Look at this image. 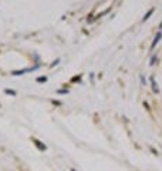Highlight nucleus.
I'll return each instance as SVG.
<instances>
[{"mask_svg": "<svg viewBox=\"0 0 162 171\" xmlns=\"http://www.w3.org/2000/svg\"><path fill=\"white\" fill-rule=\"evenodd\" d=\"M40 67V64H36V66L33 67H27V69H21V70H13L12 71V76H23V74H26V73H32L34 70H37Z\"/></svg>", "mask_w": 162, "mask_h": 171, "instance_id": "obj_1", "label": "nucleus"}, {"mask_svg": "<svg viewBox=\"0 0 162 171\" xmlns=\"http://www.w3.org/2000/svg\"><path fill=\"white\" fill-rule=\"evenodd\" d=\"M161 39H162V32L159 30V32L155 34V37H154V40H152V43H151V47H149V49H151V52H152V50L156 47V44L159 43V40H161Z\"/></svg>", "mask_w": 162, "mask_h": 171, "instance_id": "obj_2", "label": "nucleus"}, {"mask_svg": "<svg viewBox=\"0 0 162 171\" xmlns=\"http://www.w3.org/2000/svg\"><path fill=\"white\" fill-rule=\"evenodd\" d=\"M33 143H34V145L39 148L40 151H45L47 150V145L43 143V141H40V140H37V138H33Z\"/></svg>", "mask_w": 162, "mask_h": 171, "instance_id": "obj_3", "label": "nucleus"}, {"mask_svg": "<svg viewBox=\"0 0 162 171\" xmlns=\"http://www.w3.org/2000/svg\"><path fill=\"white\" fill-rule=\"evenodd\" d=\"M151 88H152V91L155 93V94H159V87H158V83H156L155 77H151Z\"/></svg>", "mask_w": 162, "mask_h": 171, "instance_id": "obj_4", "label": "nucleus"}, {"mask_svg": "<svg viewBox=\"0 0 162 171\" xmlns=\"http://www.w3.org/2000/svg\"><path fill=\"white\" fill-rule=\"evenodd\" d=\"M154 12H155V9H154V7H152V9H149L148 12H147V14H145V16L142 17V21H147V20H148L149 17H151V14L154 13Z\"/></svg>", "mask_w": 162, "mask_h": 171, "instance_id": "obj_5", "label": "nucleus"}, {"mask_svg": "<svg viewBox=\"0 0 162 171\" xmlns=\"http://www.w3.org/2000/svg\"><path fill=\"white\" fill-rule=\"evenodd\" d=\"M156 63H158V56H152V57H151V61H149V66H154Z\"/></svg>", "mask_w": 162, "mask_h": 171, "instance_id": "obj_6", "label": "nucleus"}, {"mask_svg": "<svg viewBox=\"0 0 162 171\" xmlns=\"http://www.w3.org/2000/svg\"><path fill=\"white\" fill-rule=\"evenodd\" d=\"M4 93H6V94H9V96H16V94H17V93L14 91V90H10V88H6V90H4Z\"/></svg>", "mask_w": 162, "mask_h": 171, "instance_id": "obj_7", "label": "nucleus"}, {"mask_svg": "<svg viewBox=\"0 0 162 171\" xmlns=\"http://www.w3.org/2000/svg\"><path fill=\"white\" fill-rule=\"evenodd\" d=\"M36 81H37V83H45V81H47V77H37Z\"/></svg>", "mask_w": 162, "mask_h": 171, "instance_id": "obj_8", "label": "nucleus"}, {"mask_svg": "<svg viewBox=\"0 0 162 171\" xmlns=\"http://www.w3.org/2000/svg\"><path fill=\"white\" fill-rule=\"evenodd\" d=\"M57 93L59 94H68V90L67 88H60V90H57Z\"/></svg>", "mask_w": 162, "mask_h": 171, "instance_id": "obj_9", "label": "nucleus"}, {"mask_svg": "<svg viewBox=\"0 0 162 171\" xmlns=\"http://www.w3.org/2000/svg\"><path fill=\"white\" fill-rule=\"evenodd\" d=\"M59 63H60V59H56V60H54V61H53V63H51V64H50V67H51V69H53V67H56V66H57Z\"/></svg>", "mask_w": 162, "mask_h": 171, "instance_id": "obj_10", "label": "nucleus"}, {"mask_svg": "<svg viewBox=\"0 0 162 171\" xmlns=\"http://www.w3.org/2000/svg\"><path fill=\"white\" fill-rule=\"evenodd\" d=\"M141 83H142L144 86H147V81H145V77H144V76H141Z\"/></svg>", "mask_w": 162, "mask_h": 171, "instance_id": "obj_11", "label": "nucleus"}, {"mask_svg": "<svg viewBox=\"0 0 162 171\" xmlns=\"http://www.w3.org/2000/svg\"><path fill=\"white\" fill-rule=\"evenodd\" d=\"M144 105H145V107H147V110H149V104H148V103H147V101H145V103H144Z\"/></svg>", "mask_w": 162, "mask_h": 171, "instance_id": "obj_12", "label": "nucleus"}, {"mask_svg": "<svg viewBox=\"0 0 162 171\" xmlns=\"http://www.w3.org/2000/svg\"><path fill=\"white\" fill-rule=\"evenodd\" d=\"M70 171H77V170H76L74 167H71V168H70Z\"/></svg>", "mask_w": 162, "mask_h": 171, "instance_id": "obj_13", "label": "nucleus"}, {"mask_svg": "<svg viewBox=\"0 0 162 171\" xmlns=\"http://www.w3.org/2000/svg\"><path fill=\"white\" fill-rule=\"evenodd\" d=\"M159 29H161V32H162V21L159 23Z\"/></svg>", "mask_w": 162, "mask_h": 171, "instance_id": "obj_14", "label": "nucleus"}]
</instances>
